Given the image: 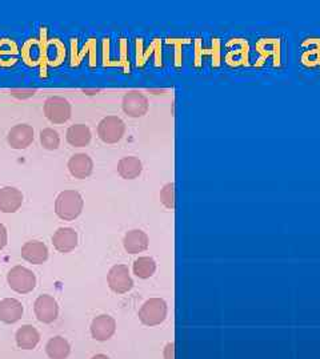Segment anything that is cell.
I'll return each instance as SVG.
<instances>
[{"label": "cell", "mask_w": 320, "mask_h": 359, "mask_svg": "<svg viewBox=\"0 0 320 359\" xmlns=\"http://www.w3.org/2000/svg\"><path fill=\"white\" fill-rule=\"evenodd\" d=\"M83 197L77 191H64L59 193L55 201V213L64 220L73 221L83 212Z\"/></svg>", "instance_id": "6da1fadb"}, {"label": "cell", "mask_w": 320, "mask_h": 359, "mask_svg": "<svg viewBox=\"0 0 320 359\" xmlns=\"http://www.w3.org/2000/svg\"><path fill=\"white\" fill-rule=\"evenodd\" d=\"M73 108L67 98L60 96L49 97L45 103V116L52 124H64L71 119Z\"/></svg>", "instance_id": "7a4b0ae2"}, {"label": "cell", "mask_w": 320, "mask_h": 359, "mask_svg": "<svg viewBox=\"0 0 320 359\" xmlns=\"http://www.w3.org/2000/svg\"><path fill=\"white\" fill-rule=\"evenodd\" d=\"M7 281L10 287L19 294L31 293L36 287L35 274L25 266L12 267L7 274Z\"/></svg>", "instance_id": "3957f363"}, {"label": "cell", "mask_w": 320, "mask_h": 359, "mask_svg": "<svg viewBox=\"0 0 320 359\" xmlns=\"http://www.w3.org/2000/svg\"><path fill=\"white\" fill-rule=\"evenodd\" d=\"M167 317V304L162 298H149L139 310V319L147 326L160 325Z\"/></svg>", "instance_id": "277c9868"}, {"label": "cell", "mask_w": 320, "mask_h": 359, "mask_svg": "<svg viewBox=\"0 0 320 359\" xmlns=\"http://www.w3.org/2000/svg\"><path fill=\"white\" fill-rule=\"evenodd\" d=\"M125 132V124L118 116H107L99 122V139L106 144H116L122 140Z\"/></svg>", "instance_id": "5b68a950"}, {"label": "cell", "mask_w": 320, "mask_h": 359, "mask_svg": "<svg viewBox=\"0 0 320 359\" xmlns=\"http://www.w3.org/2000/svg\"><path fill=\"white\" fill-rule=\"evenodd\" d=\"M107 282H108L110 289L118 294L128 293L134 287V281L131 278L130 269L125 265L112 266L111 270L108 271Z\"/></svg>", "instance_id": "8992f818"}, {"label": "cell", "mask_w": 320, "mask_h": 359, "mask_svg": "<svg viewBox=\"0 0 320 359\" xmlns=\"http://www.w3.org/2000/svg\"><path fill=\"white\" fill-rule=\"evenodd\" d=\"M148 107L149 104L147 97L138 91H132L124 95L122 108L124 114L130 118H143L147 114Z\"/></svg>", "instance_id": "52a82bcc"}, {"label": "cell", "mask_w": 320, "mask_h": 359, "mask_svg": "<svg viewBox=\"0 0 320 359\" xmlns=\"http://www.w3.org/2000/svg\"><path fill=\"white\" fill-rule=\"evenodd\" d=\"M34 311L36 318L43 323H52L59 314V306L53 297L40 295L34 304Z\"/></svg>", "instance_id": "ba28073f"}, {"label": "cell", "mask_w": 320, "mask_h": 359, "mask_svg": "<svg viewBox=\"0 0 320 359\" xmlns=\"http://www.w3.org/2000/svg\"><path fill=\"white\" fill-rule=\"evenodd\" d=\"M34 142V128L28 124H19L11 128L7 143L12 149H25Z\"/></svg>", "instance_id": "9c48e42d"}, {"label": "cell", "mask_w": 320, "mask_h": 359, "mask_svg": "<svg viewBox=\"0 0 320 359\" xmlns=\"http://www.w3.org/2000/svg\"><path fill=\"white\" fill-rule=\"evenodd\" d=\"M23 204L22 191L14 187H4L0 189V212L15 213Z\"/></svg>", "instance_id": "30bf717a"}, {"label": "cell", "mask_w": 320, "mask_h": 359, "mask_svg": "<svg viewBox=\"0 0 320 359\" xmlns=\"http://www.w3.org/2000/svg\"><path fill=\"white\" fill-rule=\"evenodd\" d=\"M67 168L75 178H87L93 174L94 170V161L93 159L86 153H76L70 160Z\"/></svg>", "instance_id": "8fae6325"}, {"label": "cell", "mask_w": 320, "mask_h": 359, "mask_svg": "<svg viewBox=\"0 0 320 359\" xmlns=\"http://www.w3.org/2000/svg\"><path fill=\"white\" fill-rule=\"evenodd\" d=\"M77 233L73 228H59L52 236L53 248L60 253H70L77 246Z\"/></svg>", "instance_id": "7c38bea8"}, {"label": "cell", "mask_w": 320, "mask_h": 359, "mask_svg": "<svg viewBox=\"0 0 320 359\" xmlns=\"http://www.w3.org/2000/svg\"><path fill=\"white\" fill-rule=\"evenodd\" d=\"M22 257L27 263L40 265L49 260V249L46 243L40 241H29L22 248Z\"/></svg>", "instance_id": "4fadbf2b"}, {"label": "cell", "mask_w": 320, "mask_h": 359, "mask_svg": "<svg viewBox=\"0 0 320 359\" xmlns=\"http://www.w3.org/2000/svg\"><path fill=\"white\" fill-rule=\"evenodd\" d=\"M116 330V322L110 315H99L91 325V334L97 341H107Z\"/></svg>", "instance_id": "5bb4252c"}, {"label": "cell", "mask_w": 320, "mask_h": 359, "mask_svg": "<svg viewBox=\"0 0 320 359\" xmlns=\"http://www.w3.org/2000/svg\"><path fill=\"white\" fill-rule=\"evenodd\" d=\"M23 315V305L15 298H4L0 301V321L4 323H15Z\"/></svg>", "instance_id": "9a60e30c"}, {"label": "cell", "mask_w": 320, "mask_h": 359, "mask_svg": "<svg viewBox=\"0 0 320 359\" xmlns=\"http://www.w3.org/2000/svg\"><path fill=\"white\" fill-rule=\"evenodd\" d=\"M66 139H67V143L75 148L87 146L91 143V139H93L91 129L84 124H75L67 129Z\"/></svg>", "instance_id": "2e32d148"}, {"label": "cell", "mask_w": 320, "mask_h": 359, "mask_svg": "<svg viewBox=\"0 0 320 359\" xmlns=\"http://www.w3.org/2000/svg\"><path fill=\"white\" fill-rule=\"evenodd\" d=\"M148 243H149V241H148L147 235L139 229L130 230L125 235L123 241L124 249L131 254L145 252L148 248Z\"/></svg>", "instance_id": "e0dca14e"}, {"label": "cell", "mask_w": 320, "mask_h": 359, "mask_svg": "<svg viewBox=\"0 0 320 359\" xmlns=\"http://www.w3.org/2000/svg\"><path fill=\"white\" fill-rule=\"evenodd\" d=\"M143 164L138 157L128 156L118 163V173L124 180H134L142 174Z\"/></svg>", "instance_id": "ac0fdd59"}, {"label": "cell", "mask_w": 320, "mask_h": 359, "mask_svg": "<svg viewBox=\"0 0 320 359\" xmlns=\"http://www.w3.org/2000/svg\"><path fill=\"white\" fill-rule=\"evenodd\" d=\"M40 341V334L39 332L29 326V325H25L22 326L18 332H16V345L23 349V350H32L36 347V345L39 343Z\"/></svg>", "instance_id": "d6986e66"}, {"label": "cell", "mask_w": 320, "mask_h": 359, "mask_svg": "<svg viewBox=\"0 0 320 359\" xmlns=\"http://www.w3.org/2000/svg\"><path fill=\"white\" fill-rule=\"evenodd\" d=\"M46 351L49 359H67L70 356V345L69 342L62 338V336H55L52 339H49L47 346H46Z\"/></svg>", "instance_id": "ffe728a7"}, {"label": "cell", "mask_w": 320, "mask_h": 359, "mask_svg": "<svg viewBox=\"0 0 320 359\" xmlns=\"http://www.w3.org/2000/svg\"><path fill=\"white\" fill-rule=\"evenodd\" d=\"M156 270V263L151 257H139L134 263V274L139 278H149Z\"/></svg>", "instance_id": "44dd1931"}, {"label": "cell", "mask_w": 320, "mask_h": 359, "mask_svg": "<svg viewBox=\"0 0 320 359\" xmlns=\"http://www.w3.org/2000/svg\"><path fill=\"white\" fill-rule=\"evenodd\" d=\"M40 144L47 150H56L60 145V136L55 129L46 128L40 132Z\"/></svg>", "instance_id": "7402d4cb"}, {"label": "cell", "mask_w": 320, "mask_h": 359, "mask_svg": "<svg viewBox=\"0 0 320 359\" xmlns=\"http://www.w3.org/2000/svg\"><path fill=\"white\" fill-rule=\"evenodd\" d=\"M160 201L169 209L175 208V185H173V183H169L163 187V189L160 191Z\"/></svg>", "instance_id": "603a6c76"}, {"label": "cell", "mask_w": 320, "mask_h": 359, "mask_svg": "<svg viewBox=\"0 0 320 359\" xmlns=\"http://www.w3.org/2000/svg\"><path fill=\"white\" fill-rule=\"evenodd\" d=\"M35 90H14L11 91V95L19 100H25V98H28V97H32L35 95Z\"/></svg>", "instance_id": "cb8c5ba5"}, {"label": "cell", "mask_w": 320, "mask_h": 359, "mask_svg": "<svg viewBox=\"0 0 320 359\" xmlns=\"http://www.w3.org/2000/svg\"><path fill=\"white\" fill-rule=\"evenodd\" d=\"M7 241H8V236H7V229L3 224H0V250L5 248L7 245Z\"/></svg>", "instance_id": "d4e9b609"}, {"label": "cell", "mask_w": 320, "mask_h": 359, "mask_svg": "<svg viewBox=\"0 0 320 359\" xmlns=\"http://www.w3.org/2000/svg\"><path fill=\"white\" fill-rule=\"evenodd\" d=\"M164 359H173V343H169L164 349Z\"/></svg>", "instance_id": "484cf974"}, {"label": "cell", "mask_w": 320, "mask_h": 359, "mask_svg": "<svg viewBox=\"0 0 320 359\" xmlns=\"http://www.w3.org/2000/svg\"><path fill=\"white\" fill-rule=\"evenodd\" d=\"M93 359H110L107 356H104V354H97L95 357Z\"/></svg>", "instance_id": "4316f807"}]
</instances>
